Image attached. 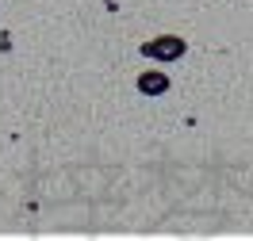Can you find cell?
Wrapping results in <instances>:
<instances>
[{"label": "cell", "instance_id": "obj_1", "mask_svg": "<svg viewBox=\"0 0 253 241\" xmlns=\"http://www.w3.org/2000/svg\"><path fill=\"white\" fill-rule=\"evenodd\" d=\"M146 54L150 58H165V62H173L184 54V42L180 38H158V42H146Z\"/></svg>", "mask_w": 253, "mask_h": 241}, {"label": "cell", "instance_id": "obj_2", "mask_svg": "<svg viewBox=\"0 0 253 241\" xmlns=\"http://www.w3.org/2000/svg\"><path fill=\"white\" fill-rule=\"evenodd\" d=\"M138 88H142V92H150V96H158V92H165V88H169V80L161 77V73H142V77H138Z\"/></svg>", "mask_w": 253, "mask_h": 241}]
</instances>
